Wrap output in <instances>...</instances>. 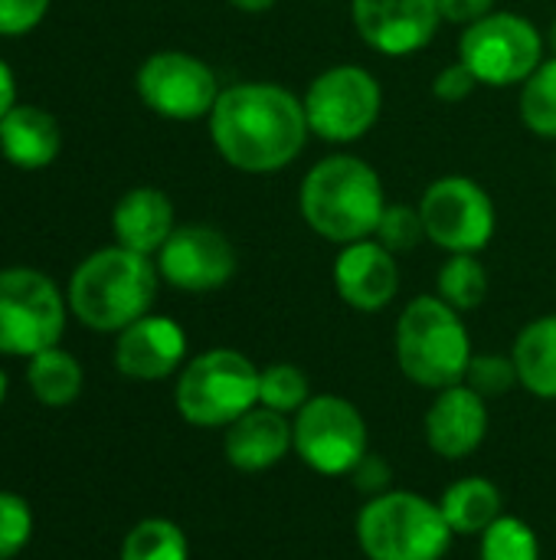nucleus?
Instances as JSON below:
<instances>
[{
	"instance_id": "12",
	"label": "nucleus",
	"mask_w": 556,
	"mask_h": 560,
	"mask_svg": "<svg viewBox=\"0 0 556 560\" xmlns=\"http://www.w3.org/2000/svg\"><path fill=\"white\" fill-rule=\"evenodd\" d=\"M134 89L154 115L170 121L210 118L223 92L216 72L184 49L151 52L134 75Z\"/></svg>"
},
{
	"instance_id": "23",
	"label": "nucleus",
	"mask_w": 556,
	"mask_h": 560,
	"mask_svg": "<svg viewBox=\"0 0 556 560\" xmlns=\"http://www.w3.org/2000/svg\"><path fill=\"white\" fill-rule=\"evenodd\" d=\"M26 381H29V390L39 404L69 407L82 390V368L72 354H66L59 348H46V351L29 358Z\"/></svg>"
},
{
	"instance_id": "8",
	"label": "nucleus",
	"mask_w": 556,
	"mask_h": 560,
	"mask_svg": "<svg viewBox=\"0 0 556 560\" xmlns=\"http://www.w3.org/2000/svg\"><path fill=\"white\" fill-rule=\"evenodd\" d=\"M311 135L328 144L360 141L383 112V89L364 66L344 62L318 72L301 95Z\"/></svg>"
},
{
	"instance_id": "19",
	"label": "nucleus",
	"mask_w": 556,
	"mask_h": 560,
	"mask_svg": "<svg viewBox=\"0 0 556 560\" xmlns=\"http://www.w3.org/2000/svg\"><path fill=\"white\" fill-rule=\"evenodd\" d=\"M111 230L118 246L141 256H154L177 230L174 203L157 187H131L111 210Z\"/></svg>"
},
{
	"instance_id": "9",
	"label": "nucleus",
	"mask_w": 556,
	"mask_h": 560,
	"mask_svg": "<svg viewBox=\"0 0 556 560\" xmlns=\"http://www.w3.org/2000/svg\"><path fill=\"white\" fill-rule=\"evenodd\" d=\"M292 433L298 459L318 476H351L370 453L364 413L338 394L311 397L295 413Z\"/></svg>"
},
{
	"instance_id": "27",
	"label": "nucleus",
	"mask_w": 556,
	"mask_h": 560,
	"mask_svg": "<svg viewBox=\"0 0 556 560\" xmlns=\"http://www.w3.org/2000/svg\"><path fill=\"white\" fill-rule=\"evenodd\" d=\"M311 400L308 374L295 364H269L259 374V407H269L275 413H298Z\"/></svg>"
},
{
	"instance_id": "39",
	"label": "nucleus",
	"mask_w": 556,
	"mask_h": 560,
	"mask_svg": "<svg viewBox=\"0 0 556 560\" xmlns=\"http://www.w3.org/2000/svg\"><path fill=\"white\" fill-rule=\"evenodd\" d=\"M3 397H7V377H3V371H0V404H3Z\"/></svg>"
},
{
	"instance_id": "16",
	"label": "nucleus",
	"mask_w": 556,
	"mask_h": 560,
	"mask_svg": "<svg viewBox=\"0 0 556 560\" xmlns=\"http://www.w3.org/2000/svg\"><path fill=\"white\" fill-rule=\"evenodd\" d=\"M187 354V335L174 318L144 315L125 331H118L115 368L131 381H164Z\"/></svg>"
},
{
	"instance_id": "29",
	"label": "nucleus",
	"mask_w": 556,
	"mask_h": 560,
	"mask_svg": "<svg viewBox=\"0 0 556 560\" xmlns=\"http://www.w3.org/2000/svg\"><path fill=\"white\" fill-rule=\"evenodd\" d=\"M374 240L383 243L393 256L416 249L426 240V226H423L419 207H413V203H387V210H383V217L377 223Z\"/></svg>"
},
{
	"instance_id": "1",
	"label": "nucleus",
	"mask_w": 556,
	"mask_h": 560,
	"mask_svg": "<svg viewBox=\"0 0 556 560\" xmlns=\"http://www.w3.org/2000/svg\"><path fill=\"white\" fill-rule=\"evenodd\" d=\"M308 135L305 102L279 82L226 85L210 112L213 148L242 174H275L288 167Z\"/></svg>"
},
{
	"instance_id": "36",
	"label": "nucleus",
	"mask_w": 556,
	"mask_h": 560,
	"mask_svg": "<svg viewBox=\"0 0 556 560\" xmlns=\"http://www.w3.org/2000/svg\"><path fill=\"white\" fill-rule=\"evenodd\" d=\"M16 105V79L10 72V66L0 59V118Z\"/></svg>"
},
{
	"instance_id": "5",
	"label": "nucleus",
	"mask_w": 556,
	"mask_h": 560,
	"mask_svg": "<svg viewBox=\"0 0 556 560\" xmlns=\"http://www.w3.org/2000/svg\"><path fill=\"white\" fill-rule=\"evenodd\" d=\"M357 545L367 560H442L452 545V528L439 502L390 489L360 509Z\"/></svg>"
},
{
	"instance_id": "20",
	"label": "nucleus",
	"mask_w": 556,
	"mask_h": 560,
	"mask_svg": "<svg viewBox=\"0 0 556 560\" xmlns=\"http://www.w3.org/2000/svg\"><path fill=\"white\" fill-rule=\"evenodd\" d=\"M62 148L59 121L36 105H13L0 118V154L20 171H39L56 161Z\"/></svg>"
},
{
	"instance_id": "25",
	"label": "nucleus",
	"mask_w": 556,
	"mask_h": 560,
	"mask_svg": "<svg viewBox=\"0 0 556 560\" xmlns=\"http://www.w3.org/2000/svg\"><path fill=\"white\" fill-rule=\"evenodd\" d=\"M521 121L537 138L556 141V56L544 59L521 85Z\"/></svg>"
},
{
	"instance_id": "21",
	"label": "nucleus",
	"mask_w": 556,
	"mask_h": 560,
	"mask_svg": "<svg viewBox=\"0 0 556 560\" xmlns=\"http://www.w3.org/2000/svg\"><path fill=\"white\" fill-rule=\"evenodd\" d=\"M439 509L452 535H485L505 515V499L492 479L465 476L442 492Z\"/></svg>"
},
{
	"instance_id": "14",
	"label": "nucleus",
	"mask_w": 556,
	"mask_h": 560,
	"mask_svg": "<svg viewBox=\"0 0 556 560\" xmlns=\"http://www.w3.org/2000/svg\"><path fill=\"white\" fill-rule=\"evenodd\" d=\"M357 36L380 56H413L426 49L442 23L436 0H351Z\"/></svg>"
},
{
	"instance_id": "17",
	"label": "nucleus",
	"mask_w": 556,
	"mask_h": 560,
	"mask_svg": "<svg viewBox=\"0 0 556 560\" xmlns=\"http://www.w3.org/2000/svg\"><path fill=\"white\" fill-rule=\"evenodd\" d=\"M488 436V407L485 397L469 384H456L436 394L426 413V443L442 459L472 456Z\"/></svg>"
},
{
	"instance_id": "31",
	"label": "nucleus",
	"mask_w": 556,
	"mask_h": 560,
	"mask_svg": "<svg viewBox=\"0 0 556 560\" xmlns=\"http://www.w3.org/2000/svg\"><path fill=\"white\" fill-rule=\"evenodd\" d=\"M29 535H33L29 505L13 492H0V560L16 558L26 548Z\"/></svg>"
},
{
	"instance_id": "4",
	"label": "nucleus",
	"mask_w": 556,
	"mask_h": 560,
	"mask_svg": "<svg viewBox=\"0 0 556 560\" xmlns=\"http://www.w3.org/2000/svg\"><path fill=\"white\" fill-rule=\"evenodd\" d=\"M472 361L469 328L439 295H416L397 322V364L406 381L426 390H446L465 381Z\"/></svg>"
},
{
	"instance_id": "38",
	"label": "nucleus",
	"mask_w": 556,
	"mask_h": 560,
	"mask_svg": "<svg viewBox=\"0 0 556 560\" xmlns=\"http://www.w3.org/2000/svg\"><path fill=\"white\" fill-rule=\"evenodd\" d=\"M547 46H551V52L556 56V20L551 23V30H547Z\"/></svg>"
},
{
	"instance_id": "3",
	"label": "nucleus",
	"mask_w": 556,
	"mask_h": 560,
	"mask_svg": "<svg viewBox=\"0 0 556 560\" xmlns=\"http://www.w3.org/2000/svg\"><path fill=\"white\" fill-rule=\"evenodd\" d=\"M157 262L125 246H108L79 262L69 282V308L92 331H125L144 318L157 295Z\"/></svg>"
},
{
	"instance_id": "22",
	"label": "nucleus",
	"mask_w": 556,
	"mask_h": 560,
	"mask_svg": "<svg viewBox=\"0 0 556 560\" xmlns=\"http://www.w3.org/2000/svg\"><path fill=\"white\" fill-rule=\"evenodd\" d=\"M518 381L541 400H556V315H541L524 325L511 348Z\"/></svg>"
},
{
	"instance_id": "37",
	"label": "nucleus",
	"mask_w": 556,
	"mask_h": 560,
	"mask_svg": "<svg viewBox=\"0 0 556 560\" xmlns=\"http://www.w3.org/2000/svg\"><path fill=\"white\" fill-rule=\"evenodd\" d=\"M233 7H239V10H246V13H265V10H272L279 0H229Z\"/></svg>"
},
{
	"instance_id": "2",
	"label": "nucleus",
	"mask_w": 556,
	"mask_h": 560,
	"mask_svg": "<svg viewBox=\"0 0 556 560\" xmlns=\"http://www.w3.org/2000/svg\"><path fill=\"white\" fill-rule=\"evenodd\" d=\"M298 210L308 230L334 246L370 240L387 210L383 180L357 154H328L305 174Z\"/></svg>"
},
{
	"instance_id": "26",
	"label": "nucleus",
	"mask_w": 556,
	"mask_h": 560,
	"mask_svg": "<svg viewBox=\"0 0 556 560\" xmlns=\"http://www.w3.org/2000/svg\"><path fill=\"white\" fill-rule=\"evenodd\" d=\"M121 560H190V545L180 525L167 518H147L128 532Z\"/></svg>"
},
{
	"instance_id": "15",
	"label": "nucleus",
	"mask_w": 556,
	"mask_h": 560,
	"mask_svg": "<svg viewBox=\"0 0 556 560\" xmlns=\"http://www.w3.org/2000/svg\"><path fill=\"white\" fill-rule=\"evenodd\" d=\"M334 289L354 312H383L400 292L397 256L374 236L341 246L334 259Z\"/></svg>"
},
{
	"instance_id": "30",
	"label": "nucleus",
	"mask_w": 556,
	"mask_h": 560,
	"mask_svg": "<svg viewBox=\"0 0 556 560\" xmlns=\"http://www.w3.org/2000/svg\"><path fill=\"white\" fill-rule=\"evenodd\" d=\"M462 384H469L482 397H501L521 381H518V368L511 354H472Z\"/></svg>"
},
{
	"instance_id": "6",
	"label": "nucleus",
	"mask_w": 556,
	"mask_h": 560,
	"mask_svg": "<svg viewBox=\"0 0 556 560\" xmlns=\"http://www.w3.org/2000/svg\"><path fill=\"white\" fill-rule=\"evenodd\" d=\"M259 368L236 348L197 354L177 377V413L193 427H229L259 407Z\"/></svg>"
},
{
	"instance_id": "10",
	"label": "nucleus",
	"mask_w": 556,
	"mask_h": 560,
	"mask_svg": "<svg viewBox=\"0 0 556 560\" xmlns=\"http://www.w3.org/2000/svg\"><path fill=\"white\" fill-rule=\"evenodd\" d=\"M416 207L426 226V240L446 249L449 256L456 253L478 256L492 243L498 226L492 194L465 174L436 177L423 190Z\"/></svg>"
},
{
	"instance_id": "13",
	"label": "nucleus",
	"mask_w": 556,
	"mask_h": 560,
	"mask_svg": "<svg viewBox=\"0 0 556 560\" xmlns=\"http://www.w3.org/2000/svg\"><path fill=\"white\" fill-rule=\"evenodd\" d=\"M239 256L226 233L216 226H177L157 253V272L180 292H216L236 276Z\"/></svg>"
},
{
	"instance_id": "35",
	"label": "nucleus",
	"mask_w": 556,
	"mask_h": 560,
	"mask_svg": "<svg viewBox=\"0 0 556 560\" xmlns=\"http://www.w3.org/2000/svg\"><path fill=\"white\" fill-rule=\"evenodd\" d=\"M442 23H456V26H469L488 13H495V0H436Z\"/></svg>"
},
{
	"instance_id": "34",
	"label": "nucleus",
	"mask_w": 556,
	"mask_h": 560,
	"mask_svg": "<svg viewBox=\"0 0 556 560\" xmlns=\"http://www.w3.org/2000/svg\"><path fill=\"white\" fill-rule=\"evenodd\" d=\"M354 482H357V489L364 492V495H383V492H390V479H393V469L387 466V459L383 456H374V453H367L357 466H354Z\"/></svg>"
},
{
	"instance_id": "18",
	"label": "nucleus",
	"mask_w": 556,
	"mask_h": 560,
	"mask_svg": "<svg viewBox=\"0 0 556 560\" xmlns=\"http://www.w3.org/2000/svg\"><path fill=\"white\" fill-rule=\"evenodd\" d=\"M288 450H295V433L285 413L269 407H252L236 423L226 427L223 453L226 463L239 472H265L279 466Z\"/></svg>"
},
{
	"instance_id": "33",
	"label": "nucleus",
	"mask_w": 556,
	"mask_h": 560,
	"mask_svg": "<svg viewBox=\"0 0 556 560\" xmlns=\"http://www.w3.org/2000/svg\"><path fill=\"white\" fill-rule=\"evenodd\" d=\"M475 89H478V79H475V72L462 59L452 62V66H446V69H439L436 79H433V95L439 102H446V105L465 102Z\"/></svg>"
},
{
	"instance_id": "11",
	"label": "nucleus",
	"mask_w": 556,
	"mask_h": 560,
	"mask_svg": "<svg viewBox=\"0 0 556 560\" xmlns=\"http://www.w3.org/2000/svg\"><path fill=\"white\" fill-rule=\"evenodd\" d=\"M66 328V302L56 282L36 269H0V354L33 358L56 348Z\"/></svg>"
},
{
	"instance_id": "32",
	"label": "nucleus",
	"mask_w": 556,
	"mask_h": 560,
	"mask_svg": "<svg viewBox=\"0 0 556 560\" xmlns=\"http://www.w3.org/2000/svg\"><path fill=\"white\" fill-rule=\"evenodd\" d=\"M49 0H0V36H23L43 23Z\"/></svg>"
},
{
	"instance_id": "24",
	"label": "nucleus",
	"mask_w": 556,
	"mask_h": 560,
	"mask_svg": "<svg viewBox=\"0 0 556 560\" xmlns=\"http://www.w3.org/2000/svg\"><path fill=\"white\" fill-rule=\"evenodd\" d=\"M436 295L456 312H472L488 295V269L472 253H456L442 262L436 276Z\"/></svg>"
},
{
	"instance_id": "28",
	"label": "nucleus",
	"mask_w": 556,
	"mask_h": 560,
	"mask_svg": "<svg viewBox=\"0 0 556 560\" xmlns=\"http://www.w3.org/2000/svg\"><path fill=\"white\" fill-rule=\"evenodd\" d=\"M482 560H541V541L528 522L501 515L482 535Z\"/></svg>"
},
{
	"instance_id": "7",
	"label": "nucleus",
	"mask_w": 556,
	"mask_h": 560,
	"mask_svg": "<svg viewBox=\"0 0 556 560\" xmlns=\"http://www.w3.org/2000/svg\"><path fill=\"white\" fill-rule=\"evenodd\" d=\"M547 36L534 20L514 10H495L469 26L459 36V59L475 72L478 85L508 89L524 85L528 75L544 62Z\"/></svg>"
}]
</instances>
